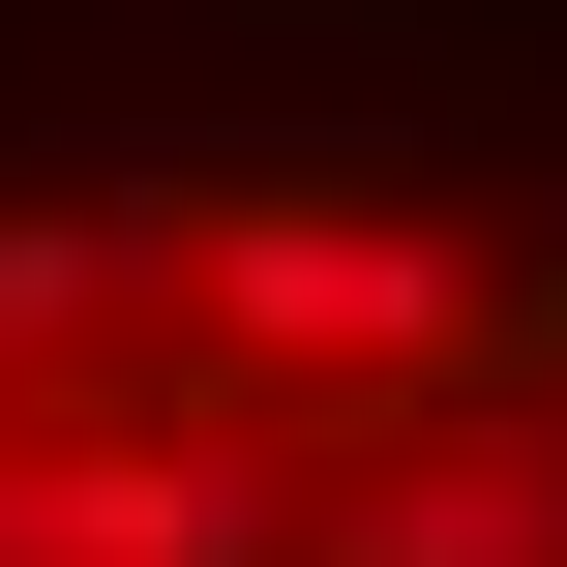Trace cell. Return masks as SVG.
Masks as SVG:
<instances>
[{
	"mask_svg": "<svg viewBox=\"0 0 567 567\" xmlns=\"http://www.w3.org/2000/svg\"><path fill=\"white\" fill-rule=\"evenodd\" d=\"M179 329H209V389H269V419H449L478 389V329H508V269L449 239V209H389V179H239L209 239H179Z\"/></svg>",
	"mask_w": 567,
	"mask_h": 567,
	"instance_id": "6da1fadb",
	"label": "cell"
},
{
	"mask_svg": "<svg viewBox=\"0 0 567 567\" xmlns=\"http://www.w3.org/2000/svg\"><path fill=\"white\" fill-rule=\"evenodd\" d=\"M299 567H567V419L538 389H449V419H359Z\"/></svg>",
	"mask_w": 567,
	"mask_h": 567,
	"instance_id": "7a4b0ae2",
	"label": "cell"
},
{
	"mask_svg": "<svg viewBox=\"0 0 567 567\" xmlns=\"http://www.w3.org/2000/svg\"><path fill=\"white\" fill-rule=\"evenodd\" d=\"M120 329H179V239L150 209H90V179H0V389L30 419H90V359Z\"/></svg>",
	"mask_w": 567,
	"mask_h": 567,
	"instance_id": "3957f363",
	"label": "cell"
},
{
	"mask_svg": "<svg viewBox=\"0 0 567 567\" xmlns=\"http://www.w3.org/2000/svg\"><path fill=\"white\" fill-rule=\"evenodd\" d=\"M538 269H567V150H538Z\"/></svg>",
	"mask_w": 567,
	"mask_h": 567,
	"instance_id": "277c9868",
	"label": "cell"
}]
</instances>
